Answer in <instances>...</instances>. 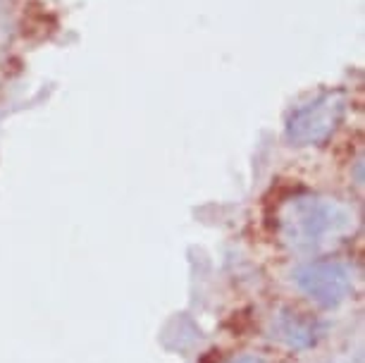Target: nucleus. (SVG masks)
I'll return each instance as SVG.
<instances>
[{"mask_svg": "<svg viewBox=\"0 0 365 363\" xmlns=\"http://www.w3.org/2000/svg\"><path fill=\"white\" fill-rule=\"evenodd\" d=\"M356 213L349 203L311 191L287 196L274 210L277 242L299 256H320L344 244L356 232Z\"/></svg>", "mask_w": 365, "mask_h": 363, "instance_id": "1", "label": "nucleus"}, {"mask_svg": "<svg viewBox=\"0 0 365 363\" xmlns=\"http://www.w3.org/2000/svg\"><path fill=\"white\" fill-rule=\"evenodd\" d=\"M294 290L322 311L344 306L354 294L356 272L346 261L327 256H313L311 261L292 270Z\"/></svg>", "mask_w": 365, "mask_h": 363, "instance_id": "2", "label": "nucleus"}, {"mask_svg": "<svg viewBox=\"0 0 365 363\" xmlns=\"http://www.w3.org/2000/svg\"><path fill=\"white\" fill-rule=\"evenodd\" d=\"M346 113L344 91H325L289 115L284 136L289 146H322L341 125Z\"/></svg>", "mask_w": 365, "mask_h": 363, "instance_id": "3", "label": "nucleus"}, {"mask_svg": "<svg viewBox=\"0 0 365 363\" xmlns=\"http://www.w3.org/2000/svg\"><path fill=\"white\" fill-rule=\"evenodd\" d=\"M263 332L267 339L289 352H308V349L318 347L320 339L325 337V323L313 313L284 304L270 311Z\"/></svg>", "mask_w": 365, "mask_h": 363, "instance_id": "4", "label": "nucleus"}, {"mask_svg": "<svg viewBox=\"0 0 365 363\" xmlns=\"http://www.w3.org/2000/svg\"><path fill=\"white\" fill-rule=\"evenodd\" d=\"M227 363H272L267 356L263 354H256V352H246V354H239L234 356V359H230Z\"/></svg>", "mask_w": 365, "mask_h": 363, "instance_id": "5", "label": "nucleus"}]
</instances>
